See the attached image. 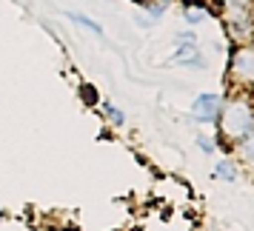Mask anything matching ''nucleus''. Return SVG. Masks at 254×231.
<instances>
[{
	"label": "nucleus",
	"mask_w": 254,
	"mask_h": 231,
	"mask_svg": "<svg viewBox=\"0 0 254 231\" xmlns=\"http://www.w3.org/2000/svg\"><path fill=\"white\" fill-rule=\"evenodd\" d=\"M100 106H103V112H106V115L112 117V123H117V126H123V123H126V117H123V112H117L115 106L109 103V100H106V103H100Z\"/></svg>",
	"instance_id": "nucleus-9"
},
{
	"label": "nucleus",
	"mask_w": 254,
	"mask_h": 231,
	"mask_svg": "<svg viewBox=\"0 0 254 231\" xmlns=\"http://www.w3.org/2000/svg\"><path fill=\"white\" fill-rule=\"evenodd\" d=\"M217 120H220V131L229 140H234V143L254 128V112L246 100H234V103L223 106Z\"/></svg>",
	"instance_id": "nucleus-1"
},
{
	"label": "nucleus",
	"mask_w": 254,
	"mask_h": 231,
	"mask_svg": "<svg viewBox=\"0 0 254 231\" xmlns=\"http://www.w3.org/2000/svg\"><path fill=\"white\" fill-rule=\"evenodd\" d=\"M237 146H240L243 160H249V163L254 166V128L249 131V134H243V137L237 140Z\"/></svg>",
	"instance_id": "nucleus-6"
},
{
	"label": "nucleus",
	"mask_w": 254,
	"mask_h": 231,
	"mask_svg": "<svg viewBox=\"0 0 254 231\" xmlns=\"http://www.w3.org/2000/svg\"><path fill=\"white\" fill-rule=\"evenodd\" d=\"M197 146H200V149L206 151V154H211V151H214V143H211V140H208V137H203V134L197 137Z\"/></svg>",
	"instance_id": "nucleus-11"
},
{
	"label": "nucleus",
	"mask_w": 254,
	"mask_h": 231,
	"mask_svg": "<svg viewBox=\"0 0 254 231\" xmlns=\"http://www.w3.org/2000/svg\"><path fill=\"white\" fill-rule=\"evenodd\" d=\"M223 23L229 29V35L234 40H249L254 37V14L252 6H243V9H223Z\"/></svg>",
	"instance_id": "nucleus-3"
},
{
	"label": "nucleus",
	"mask_w": 254,
	"mask_h": 231,
	"mask_svg": "<svg viewBox=\"0 0 254 231\" xmlns=\"http://www.w3.org/2000/svg\"><path fill=\"white\" fill-rule=\"evenodd\" d=\"M214 180H223V183H234L237 180V172H234V163L223 160L214 166Z\"/></svg>",
	"instance_id": "nucleus-5"
},
{
	"label": "nucleus",
	"mask_w": 254,
	"mask_h": 231,
	"mask_svg": "<svg viewBox=\"0 0 254 231\" xmlns=\"http://www.w3.org/2000/svg\"><path fill=\"white\" fill-rule=\"evenodd\" d=\"M223 9H243V6H252V0H214Z\"/></svg>",
	"instance_id": "nucleus-10"
},
{
	"label": "nucleus",
	"mask_w": 254,
	"mask_h": 231,
	"mask_svg": "<svg viewBox=\"0 0 254 231\" xmlns=\"http://www.w3.org/2000/svg\"><path fill=\"white\" fill-rule=\"evenodd\" d=\"M206 17H208V9H203V6H186V20L191 26L203 23Z\"/></svg>",
	"instance_id": "nucleus-8"
},
{
	"label": "nucleus",
	"mask_w": 254,
	"mask_h": 231,
	"mask_svg": "<svg viewBox=\"0 0 254 231\" xmlns=\"http://www.w3.org/2000/svg\"><path fill=\"white\" fill-rule=\"evenodd\" d=\"M220 112H223V97L220 94H200V97H194L191 117L197 123H217Z\"/></svg>",
	"instance_id": "nucleus-4"
},
{
	"label": "nucleus",
	"mask_w": 254,
	"mask_h": 231,
	"mask_svg": "<svg viewBox=\"0 0 254 231\" xmlns=\"http://www.w3.org/2000/svg\"><path fill=\"white\" fill-rule=\"evenodd\" d=\"M66 14H69V20H74V23L86 26L89 32H94V35H103V26H100V23H94V20H89L86 14H77V12H66Z\"/></svg>",
	"instance_id": "nucleus-7"
},
{
	"label": "nucleus",
	"mask_w": 254,
	"mask_h": 231,
	"mask_svg": "<svg viewBox=\"0 0 254 231\" xmlns=\"http://www.w3.org/2000/svg\"><path fill=\"white\" fill-rule=\"evenodd\" d=\"M229 71L231 77L243 86H254V46L243 43L231 52V60H229Z\"/></svg>",
	"instance_id": "nucleus-2"
}]
</instances>
